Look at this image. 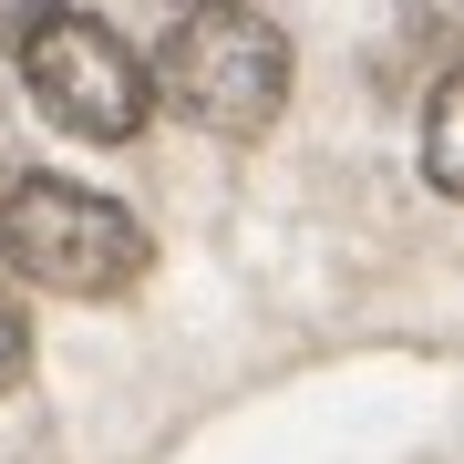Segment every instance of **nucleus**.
Segmentation results:
<instances>
[{
	"label": "nucleus",
	"instance_id": "obj_1",
	"mask_svg": "<svg viewBox=\"0 0 464 464\" xmlns=\"http://www.w3.org/2000/svg\"><path fill=\"white\" fill-rule=\"evenodd\" d=\"M155 237L83 176H11L0 186V268L52 299H114L145 279Z\"/></svg>",
	"mask_w": 464,
	"mask_h": 464
},
{
	"label": "nucleus",
	"instance_id": "obj_2",
	"mask_svg": "<svg viewBox=\"0 0 464 464\" xmlns=\"http://www.w3.org/2000/svg\"><path fill=\"white\" fill-rule=\"evenodd\" d=\"M145 83L207 134H268L279 103H289V42L248 0H186L166 52L145 63Z\"/></svg>",
	"mask_w": 464,
	"mask_h": 464
},
{
	"label": "nucleus",
	"instance_id": "obj_3",
	"mask_svg": "<svg viewBox=\"0 0 464 464\" xmlns=\"http://www.w3.org/2000/svg\"><path fill=\"white\" fill-rule=\"evenodd\" d=\"M11 63H21V83H32V103L63 134H83V145H134L145 114H155V83H145V63H134V42L114 21L52 11Z\"/></svg>",
	"mask_w": 464,
	"mask_h": 464
},
{
	"label": "nucleus",
	"instance_id": "obj_4",
	"mask_svg": "<svg viewBox=\"0 0 464 464\" xmlns=\"http://www.w3.org/2000/svg\"><path fill=\"white\" fill-rule=\"evenodd\" d=\"M423 186L464 197V72H433V93H423Z\"/></svg>",
	"mask_w": 464,
	"mask_h": 464
},
{
	"label": "nucleus",
	"instance_id": "obj_5",
	"mask_svg": "<svg viewBox=\"0 0 464 464\" xmlns=\"http://www.w3.org/2000/svg\"><path fill=\"white\" fill-rule=\"evenodd\" d=\"M21 382H32V320H21L11 279H0V392H21Z\"/></svg>",
	"mask_w": 464,
	"mask_h": 464
},
{
	"label": "nucleus",
	"instance_id": "obj_6",
	"mask_svg": "<svg viewBox=\"0 0 464 464\" xmlns=\"http://www.w3.org/2000/svg\"><path fill=\"white\" fill-rule=\"evenodd\" d=\"M52 11H63V0H0V63H11V52L32 42V32H42Z\"/></svg>",
	"mask_w": 464,
	"mask_h": 464
}]
</instances>
